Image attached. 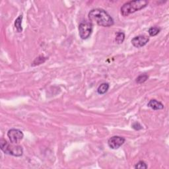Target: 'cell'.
<instances>
[{
  "label": "cell",
  "instance_id": "obj_1",
  "mask_svg": "<svg viewBox=\"0 0 169 169\" xmlns=\"http://www.w3.org/2000/svg\"><path fill=\"white\" fill-rule=\"evenodd\" d=\"M89 19L91 23H96L99 26L109 27L114 24V19L105 10L96 8L89 13Z\"/></svg>",
  "mask_w": 169,
  "mask_h": 169
},
{
  "label": "cell",
  "instance_id": "obj_2",
  "mask_svg": "<svg viewBox=\"0 0 169 169\" xmlns=\"http://www.w3.org/2000/svg\"><path fill=\"white\" fill-rule=\"evenodd\" d=\"M149 2L145 0H135V1H130L124 3L120 9L121 14L124 17H127L131 13L145 8Z\"/></svg>",
  "mask_w": 169,
  "mask_h": 169
},
{
  "label": "cell",
  "instance_id": "obj_3",
  "mask_svg": "<svg viewBox=\"0 0 169 169\" xmlns=\"http://www.w3.org/2000/svg\"><path fill=\"white\" fill-rule=\"evenodd\" d=\"M0 148H1V150L7 155L19 157H21L23 154V149L21 146L15 145L12 143L11 144H10L3 139H1L0 140Z\"/></svg>",
  "mask_w": 169,
  "mask_h": 169
},
{
  "label": "cell",
  "instance_id": "obj_4",
  "mask_svg": "<svg viewBox=\"0 0 169 169\" xmlns=\"http://www.w3.org/2000/svg\"><path fill=\"white\" fill-rule=\"evenodd\" d=\"M93 23L87 21H83L79 25V34L81 39L86 40L90 37L93 32Z\"/></svg>",
  "mask_w": 169,
  "mask_h": 169
},
{
  "label": "cell",
  "instance_id": "obj_5",
  "mask_svg": "<svg viewBox=\"0 0 169 169\" xmlns=\"http://www.w3.org/2000/svg\"><path fill=\"white\" fill-rule=\"evenodd\" d=\"M7 137L10 142L14 144H17L23 139L24 134L21 130L13 128L8 131Z\"/></svg>",
  "mask_w": 169,
  "mask_h": 169
},
{
  "label": "cell",
  "instance_id": "obj_6",
  "mask_svg": "<svg viewBox=\"0 0 169 169\" xmlns=\"http://www.w3.org/2000/svg\"><path fill=\"white\" fill-rule=\"evenodd\" d=\"M126 140L124 137L121 136H115L110 137L108 141L109 146L112 149H118L125 143Z\"/></svg>",
  "mask_w": 169,
  "mask_h": 169
},
{
  "label": "cell",
  "instance_id": "obj_7",
  "mask_svg": "<svg viewBox=\"0 0 169 169\" xmlns=\"http://www.w3.org/2000/svg\"><path fill=\"white\" fill-rule=\"evenodd\" d=\"M149 41V38L145 35H139L131 40V44L134 47L140 48L145 46Z\"/></svg>",
  "mask_w": 169,
  "mask_h": 169
},
{
  "label": "cell",
  "instance_id": "obj_8",
  "mask_svg": "<svg viewBox=\"0 0 169 169\" xmlns=\"http://www.w3.org/2000/svg\"><path fill=\"white\" fill-rule=\"evenodd\" d=\"M147 106L154 110H162L164 109V105H162V102L155 99H151V100H149V102L147 104Z\"/></svg>",
  "mask_w": 169,
  "mask_h": 169
},
{
  "label": "cell",
  "instance_id": "obj_9",
  "mask_svg": "<svg viewBox=\"0 0 169 169\" xmlns=\"http://www.w3.org/2000/svg\"><path fill=\"white\" fill-rule=\"evenodd\" d=\"M23 15H19V16L16 19V20H15V29H16L18 33H21L23 31V28H22V20H23Z\"/></svg>",
  "mask_w": 169,
  "mask_h": 169
},
{
  "label": "cell",
  "instance_id": "obj_10",
  "mask_svg": "<svg viewBox=\"0 0 169 169\" xmlns=\"http://www.w3.org/2000/svg\"><path fill=\"white\" fill-rule=\"evenodd\" d=\"M110 85L108 83H102L100 85L97 89V93L99 95H104L105 94L108 90L109 89Z\"/></svg>",
  "mask_w": 169,
  "mask_h": 169
},
{
  "label": "cell",
  "instance_id": "obj_11",
  "mask_svg": "<svg viewBox=\"0 0 169 169\" xmlns=\"http://www.w3.org/2000/svg\"><path fill=\"white\" fill-rule=\"evenodd\" d=\"M48 58H46V57H44L43 56H38V58H36L34 61L33 62L32 64V66H36V65H40L42 64L43 63H44L46 60H47Z\"/></svg>",
  "mask_w": 169,
  "mask_h": 169
},
{
  "label": "cell",
  "instance_id": "obj_12",
  "mask_svg": "<svg viewBox=\"0 0 169 169\" xmlns=\"http://www.w3.org/2000/svg\"><path fill=\"white\" fill-rule=\"evenodd\" d=\"M125 39V34L123 32H118L116 34V37L115 40L117 44H120L124 42Z\"/></svg>",
  "mask_w": 169,
  "mask_h": 169
},
{
  "label": "cell",
  "instance_id": "obj_13",
  "mask_svg": "<svg viewBox=\"0 0 169 169\" xmlns=\"http://www.w3.org/2000/svg\"><path fill=\"white\" fill-rule=\"evenodd\" d=\"M161 31V29L157 27H151L149 30H148V33L150 37H155Z\"/></svg>",
  "mask_w": 169,
  "mask_h": 169
},
{
  "label": "cell",
  "instance_id": "obj_14",
  "mask_svg": "<svg viewBox=\"0 0 169 169\" xmlns=\"http://www.w3.org/2000/svg\"><path fill=\"white\" fill-rule=\"evenodd\" d=\"M149 78V76L147 74H141L137 77L136 79V82L138 84H141L145 83V82Z\"/></svg>",
  "mask_w": 169,
  "mask_h": 169
},
{
  "label": "cell",
  "instance_id": "obj_15",
  "mask_svg": "<svg viewBox=\"0 0 169 169\" xmlns=\"http://www.w3.org/2000/svg\"><path fill=\"white\" fill-rule=\"evenodd\" d=\"M147 167H148L147 165V164L143 161H140L138 162L134 167L136 169H146L147 168Z\"/></svg>",
  "mask_w": 169,
  "mask_h": 169
},
{
  "label": "cell",
  "instance_id": "obj_16",
  "mask_svg": "<svg viewBox=\"0 0 169 169\" xmlns=\"http://www.w3.org/2000/svg\"><path fill=\"white\" fill-rule=\"evenodd\" d=\"M131 127H132V128H134L135 130H137V131L143 129L142 126L140 124L139 122H137L133 123V124L131 125Z\"/></svg>",
  "mask_w": 169,
  "mask_h": 169
}]
</instances>
